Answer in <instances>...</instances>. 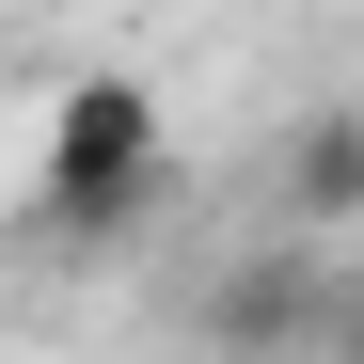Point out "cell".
Masks as SVG:
<instances>
[{"instance_id": "2", "label": "cell", "mask_w": 364, "mask_h": 364, "mask_svg": "<svg viewBox=\"0 0 364 364\" xmlns=\"http://www.w3.org/2000/svg\"><path fill=\"white\" fill-rule=\"evenodd\" d=\"M317 317H333L317 237H254V254L206 269V301H191V333H206L222 364H317Z\"/></svg>"}, {"instance_id": "1", "label": "cell", "mask_w": 364, "mask_h": 364, "mask_svg": "<svg viewBox=\"0 0 364 364\" xmlns=\"http://www.w3.org/2000/svg\"><path fill=\"white\" fill-rule=\"evenodd\" d=\"M159 174H174V143H159V95L127 64H64L48 80V111H32V237L48 254L143 237L159 222Z\"/></svg>"}, {"instance_id": "4", "label": "cell", "mask_w": 364, "mask_h": 364, "mask_svg": "<svg viewBox=\"0 0 364 364\" xmlns=\"http://www.w3.org/2000/svg\"><path fill=\"white\" fill-rule=\"evenodd\" d=\"M317 364H364V269H333V317H317Z\"/></svg>"}, {"instance_id": "3", "label": "cell", "mask_w": 364, "mask_h": 364, "mask_svg": "<svg viewBox=\"0 0 364 364\" xmlns=\"http://www.w3.org/2000/svg\"><path fill=\"white\" fill-rule=\"evenodd\" d=\"M348 222H364V95H317L269 143V237H348Z\"/></svg>"}]
</instances>
